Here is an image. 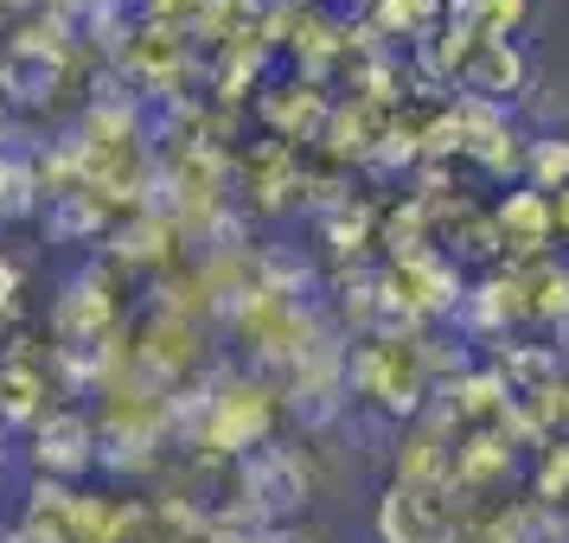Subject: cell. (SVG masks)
I'll use <instances>...</instances> for the list:
<instances>
[{
	"label": "cell",
	"instance_id": "5b68a950",
	"mask_svg": "<svg viewBox=\"0 0 569 543\" xmlns=\"http://www.w3.org/2000/svg\"><path fill=\"white\" fill-rule=\"evenodd\" d=\"M525 173L538 180V192L550 199V192H569V141H531V160H525Z\"/></svg>",
	"mask_w": 569,
	"mask_h": 543
},
{
	"label": "cell",
	"instance_id": "8992f818",
	"mask_svg": "<svg viewBox=\"0 0 569 543\" xmlns=\"http://www.w3.org/2000/svg\"><path fill=\"white\" fill-rule=\"evenodd\" d=\"M13 294H20V269L0 257V313H13Z\"/></svg>",
	"mask_w": 569,
	"mask_h": 543
},
{
	"label": "cell",
	"instance_id": "6da1fadb",
	"mask_svg": "<svg viewBox=\"0 0 569 543\" xmlns=\"http://www.w3.org/2000/svg\"><path fill=\"white\" fill-rule=\"evenodd\" d=\"M32 466H39V480H78L97 466V429H90V415L83 410H52L39 415V429H32Z\"/></svg>",
	"mask_w": 569,
	"mask_h": 543
},
{
	"label": "cell",
	"instance_id": "7a4b0ae2",
	"mask_svg": "<svg viewBox=\"0 0 569 543\" xmlns=\"http://www.w3.org/2000/svg\"><path fill=\"white\" fill-rule=\"evenodd\" d=\"M455 78H461L467 97L506 103V97L525 90V58H518L512 39H487V32H473V39H467V52L455 58Z\"/></svg>",
	"mask_w": 569,
	"mask_h": 543
},
{
	"label": "cell",
	"instance_id": "52a82bcc",
	"mask_svg": "<svg viewBox=\"0 0 569 543\" xmlns=\"http://www.w3.org/2000/svg\"><path fill=\"white\" fill-rule=\"evenodd\" d=\"M557 231L569 237V192H557Z\"/></svg>",
	"mask_w": 569,
	"mask_h": 543
},
{
	"label": "cell",
	"instance_id": "277c9868",
	"mask_svg": "<svg viewBox=\"0 0 569 543\" xmlns=\"http://www.w3.org/2000/svg\"><path fill=\"white\" fill-rule=\"evenodd\" d=\"M499 237H506L512 250H525V257H538L543 243L557 237V199H543L538 185L512 192V199L499 205Z\"/></svg>",
	"mask_w": 569,
	"mask_h": 543
},
{
	"label": "cell",
	"instance_id": "3957f363",
	"mask_svg": "<svg viewBox=\"0 0 569 543\" xmlns=\"http://www.w3.org/2000/svg\"><path fill=\"white\" fill-rule=\"evenodd\" d=\"M58 83H64V52L52 46H32V39H13L0 52V90L13 103H52Z\"/></svg>",
	"mask_w": 569,
	"mask_h": 543
}]
</instances>
